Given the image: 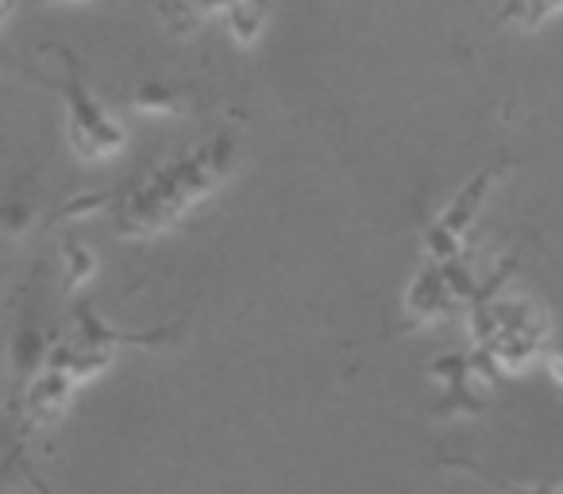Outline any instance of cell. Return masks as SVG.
Returning a JSON list of instances; mask_svg holds the SVG:
<instances>
[{
  "label": "cell",
  "mask_w": 563,
  "mask_h": 494,
  "mask_svg": "<svg viewBox=\"0 0 563 494\" xmlns=\"http://www.w3.org/2000/svg\"><path fill=\"white\" fill-rule=\"evenodd\" d=\"M66 140L81 158L97 163V158H112L124 147V128L81 89V81L70 74L66 81Z\"/></svg>",
  "instance_id": "1"
},
{
  "label": "cell",
  "mask_w": 563,
  "mask_h": 494,
  "mask_svg": "<svg viewBox=\"0 0 563 494\" xmlns=\"http://www.w3.org/2000/svg\"><path fill=\"white\" fill-rule=\"evenodd\" d=\"M9 363H12V375H16V383H32V378L43 371V363H47V340H43L40 325H35L32 317H24V321H20V329L12 332Z\"/></svg>",
  "instance_id": "2"
},
{
  "label": "cell",
  "mask_w": 563,
  "mask_h": 494,
  "mask_svg": "<svg viewBox=\"0 0 563 494\" xmlns=\"http://www.w3.org/2000/svg\"><path fill=\"white\" fill-rule=\"evenodd\" d=\"M224 24L240 47H255L266 28V0H235L224 9Z\"/></svg>",
  "instance_id": "3"
},
{
  "label": "cell",
  "mask_w": 563,
  "mask_h": 494,
  "mask_svg": "<svg viewBox=\"0 0 563 494\" xmlns=\"http://www.w3.org/2000/svg\"><path fill=\"white\" fill-rule=\"evenodd\" d=\"M35 224V201L24 194H9L0 201V232L9 240H24Z\"/></svg>",
  "instance_id": "4"
},
{
  "label": "cell",
  "mask_w": 563,
  "mask_h": 494,
  "mask_svg": "<svg viewBox=\"0 0 563 494\" xmlns=\"http://www.w3.org/2000/svg\"><path fill=\"white\" fill-rule=\"evenodd\" d=\"M132 105L143 112V117H178V112L186 109L181 97L174 94V89H163V86H143Z\"/></svg>",
  "instance_id": "5"
},
{
  "label": "cell",
  "mask_w": 563,
  "mask_h": 494,
  "mask_svg": "<svg viewBox=\"0 0 563 494\" xmlns=\"http://www.w3.org/2000/svg\"><path fill=\"white\" fill-rule=\"evenodd\" d=\"M63 260H66V290H78V286H86L89 278H93L97 260H93V252H89L86 243L70 240V243H66Z\"/></svg>",
  "instance_id": "6"
},
{
  "label": "cell",
  "mask_w": 563,
  "mask_h": 494,
  "mask_svg": "<svg viewBox=\"0 0 563 494\" xmlns=\"http://www.w3.org/2000/svg\"><path fill=\"white\" fill-rule=\"evenodd\" d=\"M12 9H16V0H0V28L9 24V17H12Z\"/></svg>",
  "instance_id": "7"
},
{
  "label": "cell",
  "mask_w": 563,
  "mask_h": 494,
  "mask_svg": "<svg viewBox=\"0 0 563 494\" xmlns=\"http://www.w3.org/2000/svg\"><path fill=\"white\" fill-rule=\"evenodd\" d=\"M209 9H228V4H235V0H205Z\"/></svg>",
  "instance_id": "8"
},
{
  "label": "cell",
  "mask_w": 563,
  "mask_h": 494,
  "mask_svg": "<svg viewBox=\"0 0 563 494\" xmlns=\"http://www.w3.org/2000/svg\"><path fill=\"white\" fill-rule=\"evenodd\" d=\"M51 4H89V0H51Z\"/></svg>",
  "instance_id": "9"
}]
</instances>
